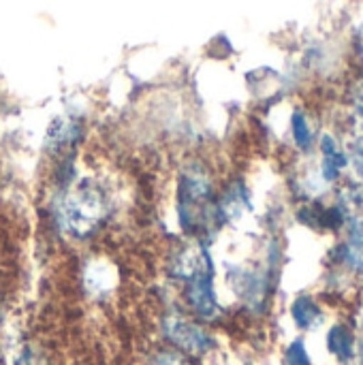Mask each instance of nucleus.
Returning <instances> with one entry per match:
<instances>
[{
  "label": "nucleus",
  "instance_id": "1",
  "mask_svg": "<svg viewBox=\"0 0 363 365\" xmlns=\"http://www.w3.org/2000/svg\"><path fill=\"white\" fill-rule=\"evenodd\" d=\"M47 237L64 248H92L122 214L120 188L98 169H83L66 188H45L39 203Z\"/></svg>",
  "mask_w": 363,
  "mask_h": 365
},
{
  "label": "nucleus",
  "instance_id": "2",
  "mask_svg": "<svg viewBox=\"0 0 363 365\" xmlns=\"http://www.w3.org/2000/svg\"><path fill=\"white\" fill-rule=\"evenodd\" d=\"M220 173L216 165L199 154H186L175 160L171 171V227L173 237L199 240L216 246L225 233L218 220Z\"/></svg>",
  "mask_w": 363,
  "mask_h": 365
},
{
  "label": "nucleus",
  "instance_id": "3",
  "mask_svg": "<svg viewBox=\"0 0 363 365\" xmlns=\"http://www.w3.org/2000/svg\"><path fill=\"white\" fill-rule=\"evenodd\" d=\"M212 244L186 237L169 240L163 272L167 282L178 289L180 306L201 321L212 325L225 317V306L218 295V259Z\"/></svg>",
  "mask_w": 363,
  "mask_h": 365
},
{
  "label": "nucleus",
  "instance_id": "4",
  "mask_svg": "<svg viewBox=\"0 0 363 365\" xmlns=\"http://www.w3.org/2000/svg\"><path fill=\"white\" fill-rule=\"evenodd\" d=\"M158 329L160 338L165 340V346L197 361H201L218 349V342L214 334L208 329V325L190 317L180 304H173L163 312Z\"/></svg>",
  "mask_w": 363,
  "mask_h": 365
},
{
  "label": "nucleus",
  "instance_id": "5",
  "mask_svg": "<svg viewBox=\"0 0 363 365\" xmlns=\"http://www.w3.org/2000/svg\"><path fill=\"white\" fill-rule=\"evenodd\" d=\"M216 210H218V220H220L223 231L240 227L242 220L255 212L252 188L244 175L240 173L220 175Z\"/></svg>",
  "mask_w": 363,
  "mask_h": 365
},
{
  "label": "nucleus",
  "instance_id": "6",
  "mask_svg": "<svg viewBox=\"0 0 363 365\" xmlns=\"http://www.w3.org/2000/svg\"><path fill=\"white\" fill-rule=\"evenodd\" d=\"M86 141V126L75 115L56 118L45 135V158L53 160L60 156H79V150Z\"/></svg>",
  "mask_w": 363,
  "mask_h": 365
},
{
  "label": "nucleus",
  "instance_id": "7",
  "mask_svg": "<svg viewBox=\"0 0 363 365\" xmlns=\"http://www.w3.org/2000/svg\"><path fill=\"white\" fill-rule=\"evenodd\" d=\"M81 282L90 297H105L116 289L118 272L116 265L103 255H90L81 265Z\"/></svg>",
  "mask_w": 363,
  "mask_h": 365
},
{
  "label": "nucleus",
  "instance_id": "8",
  "mask_svg": "<svg viewBox=\"0 0 363 365\" xmlns=\"http://www.w3.org/2000/svg\"><path fill=\"white\" fill-rule=\"evenodd\" d=\"M347 165H349V158L338 148V143L332 137H323V141H321V178L332 184L340 178V173Z\"/></svg>",
  "mask_w": 363,
  "mask_h": 365
},
{
  "label": "nucleus",
  "instance_id": "9",
  "mask_svg": "<svg viewBox=\"0 0 363 365\" xmlns=\"http://www.w3.org/2000/svg\"><path fill=\"white\" fill-rule=\"evenodd\" d=\"M327 346H329V353L342 364H349L355 357V336L344 325L332 327V331L327 336Z\"/></svg>",
  "mask_w": 363,
  "mask_h": 365
},
{
  "label": "nucleus",
  "instance_id": "10",
  "mask_svg": "<svg viewBox=\"0 0 363 365\" xmlns=\"http://www.w3.org/2000/svg\"><path fill=\"white\" fill-rule=\"evenodd\" d=\"M291 317H293V321H295V325L300 329H312L321 321V308H319V304L312 297L302 295V297H297L293 302Z\"/></svg>",
  "mask_w": 363,
  "mask_h": 365
},
{
  "label": "nucleus",
  "instance_id": "11",
  "mask_svg": "<svg viewBox=\"0 0 363 365\" xmlns=\"http://www.w3.org/2000/svg\"><path fill=\"white\" fill-rule=\"evenodd\" d=\"M291 133H293V141L302 152H310L315 148V135L308 126V120L302 111H295L291 118Z\"/></svg>",
  "mask_w": 363,
  "mask_h": 365
},
{
  "label": "nucleus",
  "instance_id": "12",
  "mask_svg": "<svg viewBox=\"0 0 363 365\" xmlns=\"http://www.w3.org/2000/svg\"><path fill=\"white\" fill-rule=\"evenodd\" d=\"M148 365H201L197 359H190L169 346H163L158 351H154L148 359Z\"/></svg>",
  "mask_w": 363,
  "mask_h": 365
},
{
  "label": "nucleus",
  "instance_id": "13",
  "mask_svg": "<svg viewBox=\"0 0 363 365\" xmlns=\"http://www.w3.org/2000/svg\"><path fill=\"white\" fill-rule=\"evenodd\" d=\"M285 365H312L308 353H306V344L304 340H295L287 353H285Z\"/></svg>",
  "mask_w": 363,
  "mask_h": 365
},
{
  "label": "nucleus",
  "instance_id": "14",
  "mask_svg": "<svg viewBox=\"0 0 363 365\" xmlns=\"http://www.w3.org/2000/svg\"><path fill=\"white\" fill-rule=\"evenodd\" d=\"M353 163H355V169L359 173V178L363 180V137L355 141L353 145Z\"/></svg>",
  "mask_w": 363,
  "mask_h": 365
},
{
  "label": "nucleus",
  "instance_id": "15",
  "mask_svg": "<svg viewBox=\"0 0 363 365\" xmlns=\"http://www.w3.org/2000/svg\"><path fill=\"white\" fill-rule=\"evenodd\" d=\"M362 361H363V342H362Z\"/></svg>",
  "mask_w": 363,
  "mask_h": 365
}]
</instances>
